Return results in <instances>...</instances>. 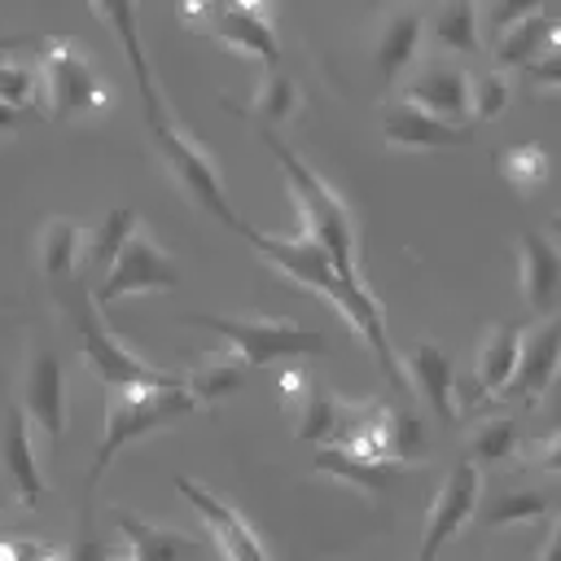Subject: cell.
Segmentation results:
<instances>
[{"label": "cell", "instance_id": "1", "mask_svg": "<svg viewBox=\"0 0 561 561\" xmlns=\"http://www.w3.org/2000/svg\"><path fill=\"white\" fill-rule=\"evenodd\" d=\"M237 232L285 276V280H294L298 289H311V294H320V298H329L333 302V311L346 320V324H355L359 329V337L368 342V351L377 355V368L386 373V381L403 394L408 390V381H403V368H399V355H394V346H390V333H386V316H381V307H377V298H373V289H351L342 276H337V267L329 263V254L307 237V232H298V237H272V232H259L254 224H237Z\"/></svg>", "mask_w": 561, "mask_h": 561}, {"label": "cell", "instance_id": "2", "mask_svg": "<svg viewBox=\"0 0 561 561\" xmlns=\"http://www.w3.org/2000/svg\"><path fill=\"white\" fill-rule=\"evenodd\" d=\"M259 140L267 145V153L280 162V175L294 193V206L302 215V232L329 254V263L337 267V276L351 285V289H368L364 285V272H359V237H355V219L346 210V202L267 127H259Z\"/></svg>", "mask_w": 561, "mask_h": 561}, {"label": "cell", "instance_id": "3", "mask_svg": "<svg viewBox=\"0 0 561 561\" xmlns=\"http://www.w3.org/2000/svg\"><path fill=\"white\" fill-rule=\"evenodd\" d=\"M136 88H140V105H145V118H149V136H153V145H158L167 171L175 175V184L188 193L193 206H202V210L215 215L219 224L237 228L241 219L232 215V202H228V193H224V180H219L215 158L167 114V101H162V88H158L153 75H145V83L136 79Z\"/></svg>", "mask_w": 561, "mask_h": 561}, {"label": "cell", "instance_id": "4", "mask_svg": "<svg viewBox=\"0 0 561 561\" xmlns=\"http://www.w3.org/2000/svg\"><path fill=\"white\" fill-rule=\"evenodd\" d=\"M184 324L210 329L228 342V359L241 368H267V364H289L307 355H324L329 337L294 324V320H267V316H219V311H188L180 316Z\"/></svg>", "mask_w": 561, "mask_h": 561}, {"label": "cell", "instance_id": "5", "mask_svg": "<svg viewBox=\"0 0 561 561\" xmlns=\"http://www.w3.org/2000/svg\"><path fill=\"white\" fill-rule=\"evenodd\" d=\"M202 403L184 390V377L175 386H131V390H118V399L110 403L105 412V430H101V443L92 451V469H88V486H96V478L114 465V456L123 447H131L136 438H149L167 425H175L180 416L197 412Z\"/></svg>", "mask_w": 561, "mask_h": 561}, {"label": "cell", "instance_id": "6", "mask_svg": "<svg viewBox=\"0 0 561 561\" xmlns=\"http://www.w3.org/2000/svg\"><path fill=\"white\" fill-rule=\"evenodd\" d=\"M35 75H39L44 114L53 123H75V118H88V114L110 110V88L101 83L96 66L75 44L48 39L44 53H39V61H35Z\"/></svg>", "mask_w": 561, "mask_h": 561}, {"label": "cell", "instance_id": "7", "mask_svg": "<svg viewBox=\"0 0 561 561\" xmlns=\"http://www.w3.org/2000/svg\"><path fill=\"white\" fill-rule=\"evenodd\" d=\"M175 285H180V263L153 241V232L145 224H136V232L118 250L114 267L88 289V298L96 307H105V302H118L127 294H167Z\"/></svg>", "mask_w": 561, "mask_h": 561}, {"label": "cell", "instance_id": "8", "mask_svg": "<svg viewBox=\"0 0 561 561\" xmlns=\"http://www.w3.org/2000/svg\"><path fill=\"white\" fill-rule=\"evenodd\" d=\"M79 346H83V359H88V368L105 381V386H114V390H131V386H175L180 377L175 373H162V368H153V364H145L105 320H101V307L92 302V298H83V307H79Z\"/></svg>", "mask_w": 561, "mask_h": 561}, {"label": "cell", "instance_id": "9", "mask_svg": "<svg viewBox=\"0 0 561 561\" xmlns=\"http://www.w3.org/2000/svg\"><path fill=\"white\" fill-rule=\"evenodd\" d=\"M478 500H482V469H478L469 456H460V460L447 469L443 486L434 491V504H430V513H425V535H421L416 561H438V552L473 522Z\"/></svg>", "mask_w": 561, "mask_h": 561}, {"label": "cell", "instance_id": "10", "mask_svg": "<svg viewBox=\"0 0 561 561\" xmlns=\"http://www.w3.org/2000/svg\"><path fill=\"white\" fill-rule=\"evenodd\" d=\"M18 408L26 412V421L35 430H44V438L57 447L66 434V368L61 359L35 342L26 351V368H22V386H18Z\"/></svg>", "mask_w": 561, "mask_h": 561}, {"label": "cell", "instance_id": "11", "mask_svg": "<svg viewBox=\"0 0 561 561\" xmlns=\"http://www.w3.org/2000/svg\"><path fill=\"white\" fill-rule=\"evenodd\" d=\"M557 373H561V316H548L535 329H522V346L504 399L517 408H535L557 381Z\"/></svg>", "mask_w": 561, "mask_h": 561}, {"label": "cell", "instance_id": "12", "mask_svg": "<svg viewBox=\"0 0 561 561\" xmlns=\"http://www.w3.org/2000/svg\"><path fill=\"white\" fill-rule=\"evenodd\" d=\"M175 491L193 504V513L206 522L210 539L219 543V552H224L228 561H272L267 548H263V539L254 535V526H250L228 500H219L215 491H206V486H202L197 478H188V473H175Z\"/></svg>", "mask_w": 561, "mask_h": 561}, {"label": "cell", "instance_id": "13", "mask_svg": "<svg viewBox=\"0 0 561 561\" xmlns=\"http://www.w3.org/2000/svg\"><path fill=\"white\" fill-rule=\"evenodd\" d=\"M206 18H210L219 44H228L232 53L259 57L267 70L280 66V39H276V26L263 4H210Z\"/></svg>", "mask_w": 561, "mask_h": 561}, {"label": "cell", "instance_id": "14", "mask_svg": "<svg viewBox=\"0 0 561 561\" xmlns=\"http://www.w3.org/2000/svg\"><path fill=\"white\" fill-rule=\"evenodd\" d=\"M517 346H522V324L513 320H500L491 324L482 337H478V351H473V373L465 381V403H486L495 394H504L508 377H513V364H517Z\"/></svg>", "mask_w": 561, "mask_h": 561}, {"label": "cell", "instance_id": "15", "mask_svg": "<svg viewBox=\"0 0 561 561\" xmlns=\"http://www.w3.org/2000/svg\"><path fill=\"white\" fill-rule=\"evenodd\" d=\"M403 101L443 118V123H460L469 114V70L451 66V61H425L408 88H403Z\"/></svg>", "mask_w": 561, "mask_h": 561}, {"label": "cell", "instance_id": "16", "mask_svg": "<svg viewBox=\"0 0 561 561\" xmlns=\"http://www.w3.org/2000/svg\"><path fill=\"white\" fill-rule=\"evenodd\" d=\"M0 469L9 473V482L18 491V504L22 508H35L39 495H44V473H39L31 421H26V412L18 403H9L4 408V421H0Z\"/></svg>", "mask_w": 561, "mask_h": 561}, {"label": "cell", "instance_id": "17", "mask_svg": "<svg viewBox=\"0 0 561 561\" xmlns=\"http://www.w3.org/2000/svg\"><path fill=\"white\" fill-rule=\"evenodd\" d=\"M381 136L399 149H451V145H469L473 127L465 123H443L408 101H394L381 110Z\"/></svg>", "mask_w": 561, "mask_h": 561}, {"label": "cell", "instance_id": "18", "mask_svg": "<svg viewBox=\"0 0 561 561\" xmlns=\"http://www.w3.org/2000/svg\"><path fill=\"white\" fill-rule=\"evenodd\" d=\"M517 276H522L526 307L539 311V316L552 311L557 289H561V250L535 228L517 232Z\"/></svg>", "mask_w": 561, "mask_h": 561}, {"label": "cell", "instance_id": "19", "mask_svg": "<svg viewBox=\"0 0 561 561\" xmlns=\"http://www.w3.org/2000/svg\"><path fill=\"white\" fill-rule=\"evenodd\" d=\"M403 368L412 373L416 394L430 403V412L443 425H456V364L438 342H416L403 355Z\"/></svg>", "mask_w": 561, "mask_h": 561}, {"label": "cell", "instance_id": "20", "mask_svg": "<svg viewBox=\"0 0 561 561\" xmlns=\"http://www.w3.org/2000/svg\"><path fill=\"white\" fill-rule=\"evenodd\" d=\"M421 35H425V13L421 9L386 13V22L377 26V44H373V70H377L381 83H394L412 66V57L421 48Z\"/></svg>", "mask_w": 561, "mask_h": 561}, {"label": "cell", "instance_id": "21", "mask_svg": "<svg viewBox=\"0 0 561 561\" xmlns=\"http://www.w3.org/2000/svg\"><path fill=\"white\" fill-rule=\"evenodd\" d=\"M548 53H561V18L543 13V4L530 18H522L517 26H508L504 35H495V61L500 66L526 70Z\"/></svg>", "mask_w": 561, "mask_h": 561}, {"label": "cell", "instance_id": "22", "mask_svg": "<svg viewBox=\"0 0 561 561\" xmlns=\"http://www.w3.org/2000/svg\"><path fill=\"white\" fill-rule=\"evenodd\" d=\"M83 241H88V228L66 219V215H53L39 237H35V263H39V276L44 280H61L75 272V263L83 259Z\"/></svg>", "mask_w": 561, "mask_h": 561}, {"label": "cell", "instance_id": "23", "mask_svg": "<svg viewBox=\"0 0 561 561\" xmlns=\"http://www.w3.org/2000/svg\"><path fill=\"white\" fill-rule=\"evenodd\" d=\"M552 513V500L543 491H530V486H500V491H486L478 500V513L473 522L486 526V530H504V526H517V522H539Z\"/></svg>", "mask_w": 561, "mask_h": 561}, {"label": "cell", "instance_id": "24", "mask_svg": "<svg viewBox=\"0 0 561 561\" xmlns=\"http://www.w3.org/2000/svg\"><path fill=\"white\" fill-rule=\"evenodd\" d=\"M311 469L324 473V478H333V482H346V486H355V491H364V495H377V500L399 482L394 465L359 460V456H351V451H342V447H324Z\"/></svg>", "mask_w": 561, "mask_h": 561}, {"label": "cell", "instance_id": "25", "mask_svg": "<svg viewBox=\"0 0 561 561\" xmlns=\"http://www.w3.org/2000/svg\"><path fill=\"white\" fill-rule=\"evenodd\" d=\"M114 522L127 539V557L131 561H175L180 552H193V539H184L180 530L153 526L145 517H136L131 508H114Z\"/></svg>", "mask_w": 561, "mask_h": 561}, {"label": "cell", "instance_id": "26", "mask_svg": "<svg viewBox=\"0 0 561 561\" xmlns=\"http://www.w3.org/2000/svg\"><path fill=\"white\" fill-rule=\"evenodd\" d=\"M430 39L438 53H460V57H473L482 53V35H478V4L469 0H451V4H438L425 22Z\"/></svg>", "mask_w": 561, "mask_h": 561}, {"label": "cell", "instance_id": "27", "mask_svg": "<svg viewBox=\"0 0 561 561\" xmlns=\"http://www.w3.org/2000/svg\"><path fill=\"white\" fill-rule=\"evenodd\" d=\"M224 105H228L232 114H250L254 123H263L267 131H276V127L289 123L294 110H298V83L276 66V70H263V79H259V88H254V96H250L245 110H237L228 96H224Z\"/></svg>", "mask_w": 561, "mask_h": 561}, {"label": "cell", "instance_id": "28", "mask_svg": "<svg viewBox=\"0 0 561 561\" xmlns=\"http://www.w3.org/2000/svg\"><path fill=\"white\" fill-rule=\"evenodd\" d=\"M136 232V215L127 210V206H114V210H105V219L88 232V241H83V259H88V276L92 280H101L110 267H114V259H118V250L127 245V237Z\"/></svg>", "mask_w": 561, "mask_h": 561}, {"label": "cell", "instance_id": "29", "mask_svg": "<svg viewBox=\"0 0 561 561\" xmlns=\"http://www.w3.org/2000/svg\"><path fill=\"white\" fill-rule=\"evenodd\" d=\"M342 416H346L342 399H333L320 386H302V403H298V438L302 443H329L333 447L342 434Z\"/></svg>", "mask_w": 561, "mask_h": 561}, {"label": "cell", "instance_id": "30", "mask_svg": "<svg viewBox=\"0 0 561 561\" xmlns=\"http://www.w3.org/2000/svg\"><path fill=\"white\" fill-rule=\"evenodd\" d=\"M241 381H245V368H241V364H232V359H215V364L193 368V373L184 377V390H188L197 403H215V399L237 394Z\"/></svg>", "mask_w": 561, "mask_h": 561}, {"label": "cell", "instance_id": "31", "mask_svg": "<svg viewBox=\"0 0 561 561\" xmlns=\"http://www.w3.org/2000/svg\"><path fill=\"white\" fill-rule=\"evenodd\" d=\"M548 153L539 145H508L500 153V175L517 188V193H535L543 180H548Z\"/></svg>", "mask_w": 561, "mask_h": 561}, {"label": "cell", "instance_id": "32", "mask_svg": "<svg viewBox=\"0 0 561 561\" xmlns=\"http://www.w3.org/2000/svg\"><path fill=\"white\" fill-rule=\"evenodd\" d=\"M517 425H513V416H495V421H482L478 430H473V438H469V447H465V456L482 469V465H495V460H504V456H513V447H517Z\"/></svg>", "mask_w": 561, "mask_h": 561}, {"label": "cell", "instance_id": "33", "mask_svg": "<svg viewBox=\"0 0 561 561\" xmlns=\"http://www.w3.org/2000/svg\"><path fill=\"white\" fill-rule=\"evenodd\" d=\"M508 105V79L500 70H478L469 75V118L478 123H495Z\"/></svg>", "mask_w": 561, "mask_h": 561}, {"label": "cell", "instance_id": "34", "mask_svg": "<svg viewBox=\"0 0 561 561\" xmlns=\"http://www.w3.org/2000/svg\"><path fill=\"white\" fill-rule=\"evenodd\" d=\"M39 92V75L35 66H22L18 57H0V101L9 110H26Z\"/></svg>", "mask_w": 561, "mask_h": 561}, {"label": "cell", "instance_id": "35", "mask_svg": "<svg viewBox=\"0 0 561 561\" xmlns=\"http://www.w3.org/2000/svg\"><path fill=\"white\" fill-rule=\"evenodd\" d=\"M522 465L526 469H543V473H561V430L526 443L522 447Z\"/></svg>", "mask_w": 561, "mask_h": 561}, {"label": "cell", "instance_id": "36", "mask_svg": "<svg viewBox=\"0 0 561 561\" xmlns=\"http://www.w3.org/2000/svg\"><path fill=\"white\" fill-rule=\"evenodd\" d=\"M535 9H539L535 0H517V4H486V9H478V18H486L491 35H504L508 26H517L522 18H530Z\"/></svg>", "mask_w": 561, "mask_h": 561}, {"label": "cell", "instance_id": "37", "mask_svg": "<svg viewBox=\"0 0 561 561\" xmlns=\"http://www.w3.org/2000/svg\"><path fill=\"white\" fill-rule=\"evenodd\" d=\"M526 83L530 88H561V53H548L535 66H526Z\"/></svg>", "mask_w": 561, "mask_h": 561}, {"label": "cell", "instance_id": "38", "mask_svg": "<svg viewBox=\"0 0 561 561\" xmlns=\"http://www.w3.org/2000/svg\"><path fill=\"white\" fill-rule=\"evenodd\" d=\"M105 557H110V552H105V543H96L92 530H83L79 543H75V552H70V561H105Z\"/></svg>", "mask_w": 561, "mask_h": 561}, {"label": "cell", "instance_id": "39", "mask_svg": "<svg viewBox=\"0 0 561 561\" xmlns=\"http://www.w3.org/2000/svg\"><path fill=\"white\" fill-rule=\"evenodd\" d=\"M539 561H561V513H557L552 526H548V539H543V548H539Z\"/></svg>", "mask_w": 561, "mask_h": 561}, {"label": "cell", "instance_id": "40", "mask_svg": "<svg viewBox=\"0 0 561 561\" xmlns=\"http://www.w3.org/2000/svg\"><path fill=\"white\" fill-rule=\"evenodd\" d=\"M31 44H35V35H22V31L0 35V57H13V53H22V48H31Z\"/></svg>", "mask_w": 561, "mask_h": 561}, {"label": "cell", "instance_id": "41", "mask_svg": "<svg viewBox=\"0 0 561 561\" xmlns=\"http://www.w3.org/2000/svg\"><path fill=\"white\" fill-rule=\"evenodd\" d=\"M22 123V110H9L4 101H0V131H13Z\"/></svg>", "mask_w": 561, "mask_h": 561}, {"label": "cell", "instance_id": "42", "mask_svg": "<svg viewBox=\"0 0 561 561\" xmlns=\"http://www.w3.org/2000/svg\"><path fill=\"white\" fill-rule=\"evenodd\" d=\"M552 232H557V237H561V215H552Z\"/></svg>", "mask_w": 561, "mask_h": 561}]
</instances>
